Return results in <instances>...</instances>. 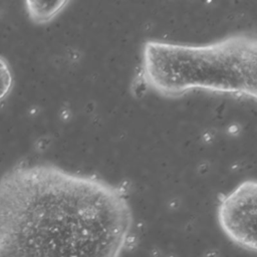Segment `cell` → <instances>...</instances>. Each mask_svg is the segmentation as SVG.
I'll use <instances>...</instances> for the list:
<instances>
[{"label": "cell", "instance_id": "obj_3", "mask_svg": "<svg viewBox=\"0 0 257 257\" xmlns=\"http://www.w3.org/2000/svg\"><path fill=\"white\" fill-rule=\"evenodd\" d=\"M257 183L246 179L220 197L217 220L224 235L236 246L256 252Z\"/></svg>", "mask_w": 257, "mask_h": 257}, {"label": "cell", "instance_id": "obj_4", "mask_svg": "<svg viewBox=\"0 0 257 257\" xmlns=\"http://www.w3.org/2000/svg\"><path fill=\"white\" fill-rule=\"evenodd\" d=\"M26 11L29 18L37 24H45L53 20L57 15H59L68 2L66 1H56V2H37V1H27Z\"/></svg>", "mask_w": 257, "mask_h": 257}, {"label": "cell", "instance_id": "obj_1", "mask_svg": "<svg viewBox=\"0 0 257 257\" xmlns=\"http://www.w3.org/2000/svg\"><path fill=\"white\" fill-rule=\"evenodd\" d=\"M135 234L126 190L52 163L0 178V257H121Z\"/></svg>", "mask_w": 257, "mask_h": 257}, {"label": "cell", "instance_id": "obj_5", "mask_svg": "<svg viewBox=\"0 0 257 257\" xmlns=\"http://www.w3.org/2000/svg\"><path fill=\"white\" fill-rule=\"evenodd\" d=\"M13 87V74L7 60L0 56V100L11 92Z\"/></svg>", "mask_w": 257, "mask_h": 257}, {"label": "cell", "instance_id": "obj_2", "mask_svg": "<svg viewBox=\"0 0 257 257\" xmlns=\"http://www.w3.org/2000/svg\"><path fill=\"white\" fill-rule=\"evenodd\" d=\"M140 77L149 89L166 98L201 90L255 100L257 37L236 32L203 44L147 40L141 52Z\"/></svg>", "mask_w": 257, "mask_h": 257}]
</instances>
